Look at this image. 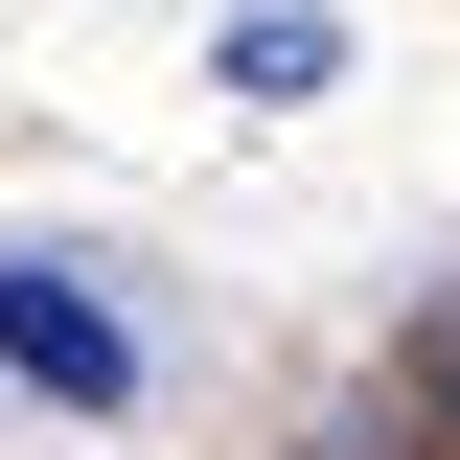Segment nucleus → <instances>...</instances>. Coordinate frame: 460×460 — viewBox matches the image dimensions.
<instances>
[{
	"instance_id": "nucleus-3",
	"label": "nucleus",
	"mask_w": 460,
	"mask_h": 460,
	"mask_svg": "<svg viewBox=\"0 0 460 460\" xmlns=\"http://www.w3.org/2000/svg\"><path fill=\"white\" fill-rule=\"evenodd\" d=\"M438 438H460V323H438Z\"/></svg>"
},
{
	"instance_id": "nucleus-2",
	"label": "nucleus",
	"mask_w": 460,
	"mask_h": 460,
	"mask_svg": "<svg viewBox=\"0 0 460 460\" xmlns=\"http://www.w3.org/2000/svg\"><path fill=\"white\" fill-rule=\"evenodd\" d=\"M230 93H253V115H299V93H323V69H345V23H323V0H253V23H230Z\"/></svg>"
},
{
	"instance_id": "nucleus-1",
	"label": "nucleus",
	"mask_w": 460,
	"mask_h": 460,
	"mask_svg": "<svg viewBox=\"0 0 460 460\" xmlns=\"http://www.w3.org/2000/svg\"><path fill=\"white\" fill-rule=\"evenodd\" d=\"M0 368H23L47 414H138V323H115L69 253H0Z\"/></svg>"
}]
</instances>
